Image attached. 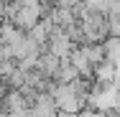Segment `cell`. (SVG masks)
I'll return each mask as SVG.
<instances>
[{"instance_id":"obj_1","label":"cell","mask_w":120,"mask_h":117,"mask_svg":"<svg viewBox=\"0 0 120 117\" xmlns=\"http://www.w3.org/2000/svg\"><path fill=\"white\" fill-rule=\"evenodd\" d=\"M77 46H79V43H74L72 38L67 36V31H64V28H56V31L51 33V38H49V43H46L44 48H49L51 53H56L59 59H69V56H72V51H74Z\"/></svg>"},{"instance_id":"obj_2","label":"cell","mask_w":120,"mask_h":117,"mask_svg":"<svg viewBox=\"0 0 120 117\" xmlns=\"http://www.w3.org/2000/svg\"><path fill=\"white\" fill-rule=\"evenodd\" d=\"M31 112L36 117H59V104H56L54 94L51 92L36 94V99H33V104H31Z\"/></svg>"},{"instance_id":"obj_3","label":"cell","mask_w":120,"mask_h":117,"mask_svg":"<svg viewBox=\"0 0 120 117\" xmlns=\"http://www.w3.org/2000/svg\"><path fill=\"white\" fill-rule=\"evenodd\" d=\"M115 76H118V64L110 61V59L100 61V64L95 66V71H92V79H95V84H100V87L115 84Z\"/></svg>"},{"instance_id":"obj_4","label":"cell","mask_w":120,"mask_h":117,"mask_svg":"<svg viewBox=\"0 0 120 117\" xmlns=\"http://www.w3.org/2000/svg\"><path fill=\"white\" fill-rule=\"evenodd\" d=\"M61 61H64V59H59L56 53H51L49 48H44L41 56H38V66H36V69L41 71L46 79H56V74L61 69Z\"/></svg>"},{"instance_id":"obj_5","label":"cell","mask_w":120,"mask_h":117,"mask_svg":"<svg viewBox=\"0 0 120 117\" xmlns=\"http://www.w3.org/2000/svg\"><path fill=\"white\" fill-rule=\"evenodd\" d=\"M102 43H105V53H107V59L115 61V64H120V38L110 36V38L102 41Z\"/></svg>"},{"instance_id":"obj_6","label":"cell","mask_w":120,"mask_h":117,"mask_svg":"<svg viewBox=\"0 0 120 117\" xmlns=\"http://www.w3.org/2000/svg\"><path fill=\"white\" fill-rule=\"evenodd\" d=\"M107 28H110V36L120 38V13H112V15H107Z\"/></svg>"}]
</instances>
